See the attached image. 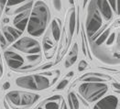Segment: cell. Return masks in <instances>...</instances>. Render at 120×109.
I'll return each instance as SVG.
<instances>
[{"mask_svg":"<svg viewBox=\"0 0 120 109\" xmlns=\"http://www.w3.org/2000/svg\"><path fill=\"white\" fill-rule=\"evenodd\" d=\"M115 36H116V34H115V33H112L110 37H107V38H108V40H107V45H111V44L114 42V40H115Z\"/></svg>","mask_w":120,"mask_h":109,"instance_id":"27","label":"cell"},{"mask_svg":"<svg viewBox=\"0 0 120 109\" xmlns=\"http://www.w3.org/2000/svg\"><path fill=\"white\" fill-rule=\"evenodd\" d=\"M75 11L72 8L71 10V17H70V25H69V30H70V36L72 37L73 35V32L75 30Z\"/></svg>","mask_w":120,"mask_h":109,"instance_id":"16","label":"cell"},{"mask_svg":"<svg viewBox=\"0 0 120 109\" xmlns=\"http://www.w3.org/2000/svg\"><path fill=\"white\" fill-rule=\"evenodd\" d=\"M32 0H30V2L29 3H27L26 5H24V6H22V7H20V8H18L17 9L15 10V13L16 14H19V13H21V12H23V11H26V10H30V8L32 7Z\"/></svg>","mask_w":120,"mask_h":109,"instance_id":"19","label":"cell"},{"mask_svg":"<svg viewBox=\"0 0 120 109\" xmlns=\"http://www.w3.org/2000/svg\"><path fill=\"white\" fill-rule=\"evenodd\" d=\"M0 41H1L2 46H5V45H6V40L4 39V37L2 36V34H0Z\"/></svg>","mask_w":120,"mask_h":109,"instance_id":"29","label":"cell"},{"mask_svg":"<svg viewBox=\"0 0 120 109\" xmlns=\"http://www.w3.org/2000/svg\"><path fill=\"white\" fill-rule=\"evenodd\" d=\"M101 26H102V17L98 10L94 7V3L91 2L88 9L87 19H86V30L90 39L94 33L98 31Z\"/></svg>","mask_w":120,"mask_h":109,"instance_id":"4","label":"cell"},{"mask_svg":"<svg viewBox=\"0 0 120 109\" xmlns=\"http://www.w3.org/2000/svg\"><path fill=\"white\" fill-rule=\"evenodd\" d=\"M108 2L110 3L114 11L118 15L119 14V0H108Z\"/></svg>","mask_w":120,"mask_h":109,"instance_id":"20","label":"cell"},{"mask_svg":"<svg viewBox=\"0 0 120 109\" xmlns=\"http://www.w3.org/2000/svg\"><path fill=\"white\" fill-rule=\"evenodd\" d=\"M87 66H88V64H87V62L85 60H81L79 65H78V71H83V70L85 69Z\"/></svg>","mask_w":120,"mask_h":109,"instance_id":"22","label":"cell"},{"mask_svg":"<svg viewBox=\"0 0 120 109\" xmlns=\"http://www.w3.org/2000/svg\"><path fill=\"white\" fill-rule=\"evenodd\" d=\"M113 86L115 87V89H116V90L119 91V83H113Z\"/></svg>","mask_w":120,"mask_h":109,"instance_id":"31","label":"cell"},{"mask_svg":"<svg viewBox=\"0 0 120 109\" xmlns=\"http://www.w3.org/2000/svg\"><path fill=\"white\" fill-rule=\"evenodd\" d=\"M4 57L7 60L8 66L12 69H19L24 63V60L19 54L13 52V51H10V50L5 51Z\"/></svg>","mask_w":120,"mask_h":109,"instance_id":"6","label":"cell"},{"mask_svg":"<svg viewBox=\"0 0 120 109\" xmlns=\"http://www.w3.org/2000/svg\"><path fill=\"white\" fill-rule=\"evenodd\" d=\"M4 34H5L6 38H7V40H8L9 42H13V41H14V40H15V39L12 37V35H11V34H10L9 32L6 30V29H4Z\"/></svg>","mask_w":120,"mask_h":109,"instance_id":"23","label":"cell"},{"mask_svg":"<svg viewBox=\"0 0 120 109\" xmlns=\"http://www.w3.org/2000/svg\"><path fill=\"white\" fill-rule=\"evenodd\" d=\"M53 5L56 10L60 11L61 9V1L60 0H53Z\"/></svg>","mask_w":120,"mask_h":109,"instance_id":"26","label":"cell"},{"mask_svg":"<svg viewBox=\"0 0 120 109\" xmlns=\"http://www.w3.org/2000/svg\"><path fill=\"white\" fill-rule=\"evenodd\" d=\"M0 12H1V9H0Z\"/></svg>","mask_w":120,"mask_h":109,"instance_id":"36","label":"cell"},{"mask_svg":"<svg viewBox=\"0 0 120 109\" xmlns=\"http://www.w3.org/2000/svg\"><path fill=\"white\" fill-rule=\"evenodd\" d=\"M86 3H87V0H83V7H85Z\"/></svg>","mask_w":120,"mask_h":109,"instance_id":"34","label":"cell"},{"mask_svg":"<svg viewBox=\"0 0 120 109\" xmlns=\"http://www.w3.org/2000/svg\"><path fill=\"white\" fill-rule=\"evenodd\" d=\"M71 75H73V71H70L68 74V76H71Z\"/></svg>","mask_w":120,"mask_h":109,"instance_id":"33","label":"cell"},{"mask_svg":"<svg viewBox=\"0 0 120 109\" xmlns=\"http://www.w3.org/2000/svg\"><path fill=\"white\" fill-rule=\"evenodd\" d=\"M40 55H33V56H29L28 57V60H30V61H34V60H36L37 59H40Z\"/></svg>","mask_w":120,"mask_h":109,"instance_id":"28","label":"cell"},{"mask_svg":"<svg viewBox=\"0 0 120 109\" xmlns=\"http://www.w3.org/2000/svg\"><path fill=\"white\" fill-rule=\"evenodd\" d=\"M50 28H51V32H52V35H53L54 40H56V41H58V40H60V26L57 23V19H54L51 22Z\"/></svg>","mask_w":120,"mask_h":109,"instance_id":"14","label":"cell"},{"mask_svg":"<svg viewBox=\"0 0 120 109\" xmlns=\"http://www.w3.org/2000/svg\"><path fill=\"white\" fill-rule=\"evenodd\" d=\"M29 15H30V11L26 10L24 13H19V15H17L15 17V19L13 20V23L15 25V27L19 30L21 32L25 30V28L28 25V20H29Z\"/></svg>","mask_w":120,"mask_h":109,"instance_id":"10","label":"cell"},{"mask_svg":"<svg viewBox=\"0 0 120 109\" xmlns=\"http://www.w3.org/2000/svg\"><path fill=\"white\" fill-rule=\"evenodd\" d=\"M68 102H69V105H70V108L72 109H78L80 107V105H79V101L77 99L76 95L74 93L71 92L68 95Z\"/></svg>","mask_w":120,"mask_h":109,"instance_id":"15","label":"cell"},{"mask_svg":"<svg viewBox=\"0 0 120 109\" xmlns=\"http://www.w3.org/2000/svg\"><path fill=\"white\" fill-rule=\"evenodd\" d=\"M94 7L98 12H100L103 15L104 19L105 20H109L112 18V10L110 8V6L107 2V0H92Z\"/></svg>","mask_w":120,"mask_h":109,"instance_id":"7","label":"cell"},{"mask_svg":"<svg viewBox=\"0 0 120 109\" xmlns=\"http://www.w3.org/2000/svg\"><path fill=\"white\" fill-rule=\"evenodd\" d=\"M60 95H54L52 97L49 98L48 100H46L44 102V105L42 106H40L39 108L40 107H44L46 109H58L60 108V105H59V103H58V100L60 99Z\"/></svg>","mask_w":120,"mask_h":109,"instance_id":"12","label":"cell"},{"mask_svg":"<svg viewBox=\"0 0 120 109\" xmlns=\"http://www.w3.org/2000/svg\"><path fill=\"white\" fill-rule=\"evenodd\" d=\"M70 3H71V4H72V5H73V0H70Z\"/></svg>","mask_w":120,"mask_h":109,"instance_id":"35","label":"cell"},{"mask_svg":"<svg viewBox=\"0 0 120 109\" xmlns=\"http://www.w3.org/2000/svg\"><path fill=\"white\" fill-rule=\"evenodd\" d=\"M108 86L105 83L97 82H86L81 84L79 87V93L88 102H94L100 99L107 92Z\"/></svg>","mask_w":120,"mask_h":109,"instance_id":"2","label":"cell"},{"mask_svg":"<svg viewBox=\"0 0 120 109\" xmlns=\"http://www.w3.org/2000/svg\"><path fill=\"white\" fill-rule=\"evenodd\" d=\"M118 105V99L114 96V95H109L105 98L100 100L94 106V108L95 109H116Z\"/></svg>","mask_w":120,"mask_h":109,"instance_id":"9","label":"cell"},{"mask_svg":"<svg viewBox=\"0 0 120 109\" xmlns=\"http://www.w3.org/2000/svg\"><path fill=\"white\" fill-rule=\"evenodd\" d=\"M52 42H51V40H49V38L47 37V38H45V40L43 41V47H44V50H50V48L52 47Z\"/></svg>","mask_w":120,"mask_h":109,"instance_id":"21","label":"cell"},{"mask_svg":"<svg viewBox=\"0 0 120 109\" xmlns=\"http://www.w3.org/2000/svg\"><path fill=\"white\" fill-rule=\"evenodd\" d=\"M68 84V81L67 80H62L61 82H60V83L58 84V86H57V90H61L63 89V88H65V86Z\"/></svg>","mask_w":120,"mask_h":109,"instance_id":"24","label":"cell"},{"mask_svg":"<svg viewBox=\"0 0 120 109\" xmlns=\"http://www.w3.org/2000/svg\"><path fill=\"white\" fill-rule=\"evenodd\" d=\"M16 83L18 86L30 90H38L36 75H29V76H22L19 77L16 80Z\"/></svg>","mask_w":120,"mask_h":109,"instance_id":"8","label":"cell"},{"mask_svg":"<svg viewBox=\"0 0 120 109\" xmlns=\"http://www.w3.org/2000/svg\"><path fill=\"white\" fill-rule=\"evenodd\" d=\"M77 53H78V47H77V44L75 43L73 45V47H72V50L71 51L69 59H67L66 61H65V66L67 68L71 66L76 61V60H77Z\"/></svg>","mask_w":120,"mask_h":109,"instance_id":"13","label":"cell"},{"mask_svg":"<svg viewBox=\"0 0 120 109\" xmlns=\"http://www.w3.org/2000/svg\"><path fill=\"white\" fill-rule=\"evenodd\" d=\"M109 33H110V29H107V30H105L102 35H100V37H97L98 39L94 41V43L93 42V45H95V46H100L101 44L105 41V40L107 39V37H108V35H109Z\"/></svg>","mask_w":120,"mask_h":109,"instance_id":"17","label":"cell"},{"mask_svg":"<svg viewBox=\"0 0 120 109\" xmlns=\"http://www.w3.org/2000/svg\"><path fill=\"white\" fill-rule=\"evenodd\" d=\"M13 48L25 53H39L40 51L39 42L29 37H24L21 40H18L15 44H13Z\"/></svg>","mask_w":120,"mask_h":109,"instance_id":"5","label":"cell"},{"mask_svg":"<svg viewBox=\"0 0 120 109\" xmlns=\"http://www.w3.org/2000/svg\"><path fill=\"white\" fill-rule=\"evenodd\" d=\"M10 87V83H8V82H7V83H4V85H3V89L4 90H7V89H8Z\"/></svg>","mask_w":120,"mask_h":109,"instance_id":"30","label":"cell"},{"mask_svg":"<svg viewBox=\"0 0 120 109\" xmlns=\"http://www.w3.org/2000/svg\"><path fill=\"white\" fill-rule=\"evenodd\" d=\"M6 3H7V0H0V4L2 7H4L6 5Z\"/></svg>","mask_w":120,"mask_h":109,"instance_id":"32","label":"cell"},{"mask_svg":"<svg viewBox=\"0 0 120 109\" xmlns=\"http://www.w3.org/2000/svg\"><path fill=\"white\" fill-rule=\"evenodd\" d=\"M5 29L8 30L11 35H12V37H13L15 40H16V39H18L20 35H21V33H22L20 30H15V29H13V28H11V27H6Z\"/></svg>","mask_w":120,"mask_h":109,"instance_id":"18","label":"cell"},{"mask_svg":"<svg viewBox=\"0 0 120 109\" xmlns=\"http://www.w3.org/2000/svg\"><path fill=\"white\" fill-rule=\"evenodd\" d=\"M26 0H8V6H15V5H18L21 2H24Z\"/></svg>","mask_w":120,"mask_h":109,"instance_id":"25","label":"cell"},{"mask_svg":"<svg viewBox=\"0 0 120 109\" xmlns=\"http://www.w3.org/2000/svg\"><path fill=\"white\" fill-rule=\"evenodd\" d=\"M111 78L109 76L103 74V73H98V72H89L84 74L83 76L81 77V81L82 82H97V83H101V82H105V81H108Z\"/></svg>","mask_w":120,"mask_h":109,"instance_id":"11","label":"cell"},{"mask_svg":"<svg viewBox=\"0 0 120 109\" xmlns=\"http://www.w3.org/2000/svg\"><path fill=\"white\" fill-rule=\"evenodd\" d=\"M7 97L12 104L16 105L29 107L38 101L40 95L36 94H30L19 91H12L7 94Z\"/></svg>","mask_w":120,"mask_h":109,"instance_id":"3","label":"cell"},{"mask_svg":"<svg viewBox=\"0 0 120 109\" xmlns=\"http://www.w3.org/2000/svg\"><path fill=\"white\" fill-rule=\"evenodd\" d=\"M49 19L50 10L48 8V6L42 1H38L30 15L28 32L34 37L40 36L46 29Z\"/></svg>","mask_w":120,"mask_h":109,"instance_id":"1","label":"cell"}]
</instances>
